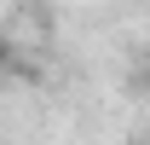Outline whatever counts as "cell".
Wrapping results in <instances>:
<instances>
[{"mask_svg": "<svg viewBox=\"0 0 150 145\" xmlns=\"http://www.w3.org/2000/svg\"><path fill=\"white\" fill-rule=\"evenodd\" d=\"M0 64H6V41H0Z\"/></svg>", "mask_w": 150, "mask_h": 145, "instance_id": "obj_1", "label": "cell"}]
</instances>
